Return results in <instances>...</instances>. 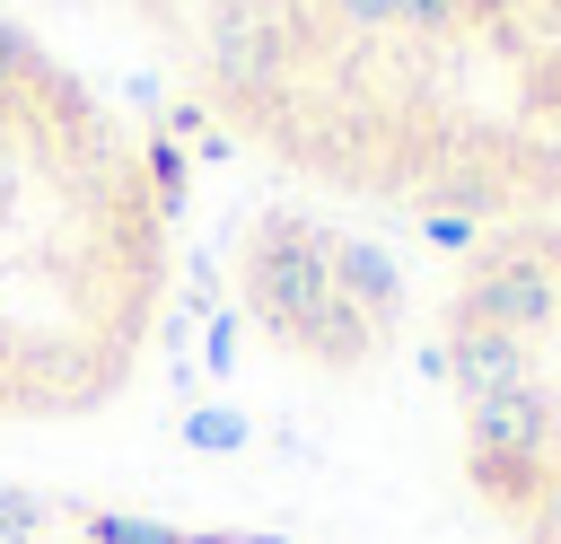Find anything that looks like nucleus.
<instances>
[{
  "label": "nucleus",
  "mask_w": 561,
  "mask_h": 544,
  "mask_svg": "<svg viewBox=\"0 0 561 544\" xmlns=\"http://www.w3.org/2000/svg\"><path fill=\"white\" fill-rule=\"evenodd\" d=\"M245 307L263 333H280L298 360L324 369H359L377 325L333 290V237L316 219H263L245 237Z\"/></svg>",
  "instance_id": "f257e3e1"
},
{
  "label": "nucleus",
  "mask_w": 561,
  "mask_h": 544,
  "mask_svg": "<svg viewBox=\"0 0 561 544\" xmlns=\"http://www.w3.org/2000/svg\"><path fill=\"white\" fill-rule=\"evenodd\" d=\"M456 325H491V333L535 342L543 325H561V272H552L543 254H500V263H482V272L456 290L447 333H456Z\"/></svg>",
  "instance_id": "f03ea898"
},
{
  "label": "nucleus",
  "mask_w": 561,
  "mask_h": 544,
  "mask_svg": "<svg viewBox=\"0 0 561 544\" xmlns=\"http://www.w3.org/2000/svg\"><path fill=\"white\" fill-rule=\"evenodd\" d=\"M465 456H561V412L535 386L465 404Z\"/></svg>",
  "instance_id": "20e7f679"
},
{
  "label": "nucleus",
  "mask_w": 561,
  "mask_h": 544,
  "mask_svg": "<svg viewBox=\"0 0 561 544\" xmlns=\"http://www.w3.org/2000/svg\"><path fill=\"white\" fill-rule=\"evenodd\" d=\"M88 544H219V535H184L167 518H131V509H88Z\"/></svg>",
  "instance_id": "0eeeda50"
},
{
  "label": "nucleus",
  "mask_w": 561,
  "mask_h": 544,
  "mask_svg": "<svg viewBox=\"0 0 561 544\" xmlns=\"http://www.w3.org/2000/svg\"><path fill=\"white\" fill-rule=\"evenodd\" d=\"M0 360H9V333H0Z\"/></svg>",
  "instance_id": "dca6fc26"
},
{
  "label": "nucleus",
  "mask_w": 561,
  "mask_h": 544,
  "mask_svg": "<svg viewBox=\"0 0 561 544\" xmlns=\"http://www.w3.org/2000/svg\"><path fill=\"white\" fill-rule=\"evenodd\" d=\"M79 544H88V535H79Z\"/></svg>",
  "instance_id": "f3484780"
},
{
  "label": "nucleus",
  "mask_w": 561,
  "mask_h": 544,
  "mask_svg": "<svg viewBox=\"0 0 561 544\" xmlns=\"http://www.w3.org/2000/svg\"><path fill=\"white\" fill-rule=\"evenodd\" d=\"M526 535H535V544H561V465H552V483H543V500L526 509Z\"/></svg>",
  "instance_id": "ddd939ff"
},
{
  "label": "nucleus",
  "mask_w": 561,
  "mask_h": 544,
  "mask_svg": "<svg viewBox=\"0 0 561 544\" xmlns=\"http://www.w3.org/2000/svg\"><path fill=\"white\" fill-rule=\"evenodd\" d=\"M184 447H202V456H237V447H245V412H237V404H202V412H184Z\"/></svg>",
  "instance_id": "6e6552de"
},
{
  "label": "nucleus",
  "mask_w": 561,
  "mask_h": 544,
  "mask_svg": "<svg viewBox=\"0 0 561 544\" xmlns=\"http://www.w3.org/2000/svg\"><path fill=\"white\" fill-rule=\"evenodd\" d=\"M35 61H44V53L0 18V105H18V88H26V70H35Z\"/></svg>",
  "instance_id": "9b49d317"
},
{
  "label": "nucleus",
  "mask_w": 561,
  "mask_h": 544,
  "mask_svg": "<svg viewBox=\"0 0 561 544\" xmlns=\"http://www.w3.org/2000/svg\"><path fill=\"white\" fill-rule=\"evenodd\" d=\"M552 465H561V456H465V474L482 483V500H491V509H508V518H526V509L543 500Z\"/></svg>",
  "instance_id": "423d86ee"
},
{
  "label": "nucleus",
  "mask_w": 561,
  "mask_h": 544,
  "mask_svg": "<svg viewBox=\"0 0 561 544\" xmlns=\"http://www.w3.org/2000/svg\"><path fill=\"white\" fill-rule=\"evenodd\" d=\"M44 526H53V500L26 483H0V544H35Z\"/></svg>",
  "instance_id": "1a4fd4ad"
},
{
  "label": "nucleus",
  "mask_w": 561,
  "mask_h": 544,
  "mask_svg": "<svg viewBox=\"0 0 561 544\" xmlns=\"http://www.w3.org/2000/svg\"><path fill=\"white\" fill-rule=\"evenodd\" d=\"M421 237H430V246H473V219H456V211H421Z\"/></svg>",
  "instance_id": "4468645a"
},
{
  "label": "nucleus",
  "mask_w": 561,
  "mask_h": 544,
  "mask_svg": "<svg viewBox=\"0 0 561 544\" xmlns=\"http://www.w3.org/2000/svg\"><path fill=\"white\" fill-rule=\"evenodd\" d=\"M333 290H342L368 325H394V307H403V272H394V254L368 246V237H333Z\"/></svg>",
  "instance_id": "39448f33"
},
{
  "label": "nucleus",
  "mask_w": 561,
  "mask_h": 544,
  "mask_svg": "<svg viewBox=\"0 0 561 544\" xmlns=\"http://www.w3.org/2000/svg\"><path fill=\"white\" fill-rule=\"evenodd\" d=\"M438 369L456 377V395H465V404H491V395L535 386V342L491 333V325H456V333H447V351H438Z\"/></svg>",
  "instance_id": "7ed1b4c3"
},
{
  "label": "nucleus",
  "mask_w": 561,
  "mask_h": 544,
  "mask_svg": "<svg viewBox=\"0 0 561 544\" xmlns=\"http://www.w3.org/2000/svg\"><path fill=\"white\" fill-rule=\"evenodd\" d=\"M140 167H149V193H158V211H175V202H184V149H175L167 132H149V140H140Z\"/></svg>",
  "instance_id": "9d476101"
},
{
  "label": "nucleus",
  "mask_w": 561,
  "mask_h": 544,
  "mask_svg": "<svg viewBox=\"0 0 561 544\" xmlns=\"http://www.w3.org/2000/svg\"><path fill=\"white\" fill-rule=\"evenodd\" d=\"M456 18H465V0H394V26H430V35H438V26H456Z\"/></svg>",
  "instance_id": "f8f14e48"
},
{
  "label": "nucleus",
  "mask_w": 561,
  "mask_h": 544,
  "mask_svg": "<svg viewBox=\"0 0 561 544\" xmlns=\"http://www.w3.org/2000/svg\"><path fill=\"white\" fill-rule=\"evenodd\" d=\"M342 26H394V0H324Z\"/></svg>",
  "instance_id": "2eb2a0df"
}]
</instances>
